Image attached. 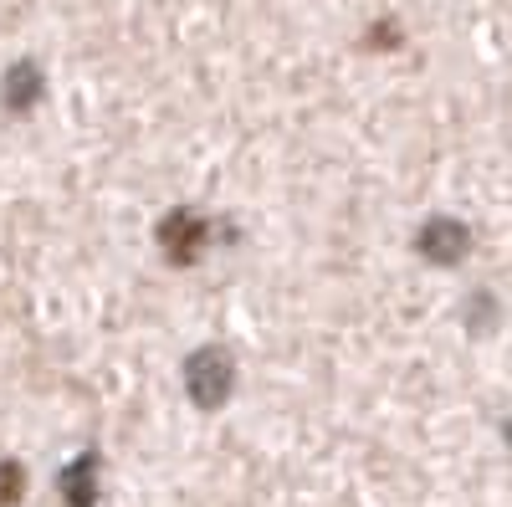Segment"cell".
Returning <instances> with one entry per match:
<instances>
[{
	"instance_id": "3",
	"label": "cell",
	"mask_w": 512,
	"mask_h": 507,
	"mask_svg": "<svg viewBox=\"0 0 512 507\" xmlns=\"http://www.w3.org/2000/svg\"><path fill=\"white\" fill-rule=\"evenodd\" d=\"M21 492H26V472L16 461H0V507H16Z\"/></svg>"
},
{
	"instance_id": "2",
	"label": "cell",
	"mask_w": 512,
	"mask_h": 507,
	"mask_svg": "<svg viewBox=\"0 0 512 507\" xmlns=\"http://www.w3.org/2000/svg\"><path fill=\"white\" fill-rule=\"evenodd\" d=\"M466 251H472V231H466L461 221H451V216H436L420 231V257L436 262V267H456Z\"/></svg>"
},
{
	"instance_id": "1",
	"label": "cell",
	"mask_w": 512,
	"mask_h": 507,
	"mask_svg": "<svg viewBox=\"0 0 512 507\" xmlns=\"http://www.w3.org/2000/svg\"><path fill=\"white\" fill-rule=\"evenodd\" d=\"M231 385H236V364H231V354H221V349H200V354L185 364V390H190V400L205 405V410L226 405V400H231Z\"/></svg>"
}]
</instances>
